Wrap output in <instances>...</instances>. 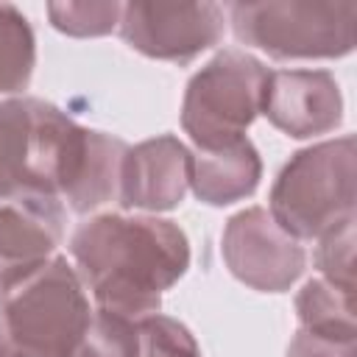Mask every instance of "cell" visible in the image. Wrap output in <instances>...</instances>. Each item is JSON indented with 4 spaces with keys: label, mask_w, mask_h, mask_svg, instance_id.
Wrapping results in <instances>:
<instances>
[{
    "label": "cell",
    "mask_w": 357,
    "mask_h": 357,
    "mask_svg": "<svg viewBox=\"0 0 357 357\" xmlns=\"http://www.w3.org/2000/svg\"><path fill=\"white\" fill-rule=\"evenodd\" d=\"M259 112L287 137L304 139L340 126L343 95L326 70H273L265 78Z\"/></svg>",
    "instance_id": "30bf717a"
},
{
    "label": "cell",
    "mask_w": 357,
    "mask_h": 357,
    "mask_svg": "<svg viewBox=\"0 0 357 357\" xmlns=\"http://www.w3.org/2000/svg\"><path fill=\"white\" fill-rule=\"evenodd\" d=\"M137 354H139L137 321L98 310L92 312L89 329L75 357H137Z\"/></svg>",
    "instance_id": "9a60e30c"
},
{
    "label": "cell",
    "mask_w": 357,
    "mask_h": 357,
    "mask_svg": "<svg viewBox=\"0 0 357 357\" xmlns=\"http://www.w3.org/2000/svg\"><path fill=\"white\" fill-rule=\"evenodd\" d=\"M126 151L123 139L78 126L47 100H0V201L33 192L92 212L117 195Z\"/></svg>",
    "instance_id": "6da1fadb"
},
{
    "label": "cell",
    "mask_w": 357,
    "mask_h": 357,
    "mask_svg": "<svg viewBox=\"0 0 357 357\" xmlns=\"http://www.w3.org/2000/svg\"><path fill=\"white\" fill-rule=\"evenodd\" d=\"M220 251L231 276L262 293L287 290L307 262L301 243L262 206L243 209L226 223Z\"/></svg>",
    "instance_id": "ba28073f"
},
{
    "label": "cell",
    "mask_w": 357,
    "mask_h": 357,
    "mask_svg": "<svg viewBox=\"0 0 357 357\" xmlns=\"http://www.w3.org/2000/svg\"><path fill=\"white\" fill-rule=\"evenodd\" d=\"M234 36L273 59H340L354 50L357 3H234Z\"/></svg>",
    "instance_id": "5b68a950"
},
{
    "label": "cell",
    "mask_w": 357,
    "mask_h": 357,
    "mask_svg": "<svg viewBox=\"0 0 357 357\" xmlns=\"http://www.w3.org/2000/svg\"><path fill=\"white\" fill-rule=\"evenodd\" d=\"M268 70L245 50H220L187 84L181 128L201 151H218L245 137L262 109Z\"/></svg>",
    "instance_id": "8992f818"
},
{
    "label": "cell",
    "mask_w": 357,
    "mask_h": 357,
    "mask_svg": "<svg viewBox=\"0 0 357 357\" xmlns=\"http://www.w3.org/2000/svg\"><path fill=\"white\" fill-rule=\"evenodd\" d=\"M315 265L329 284L354 293V218L318 237Z\"/></svg>",
    "instance_id": "ac0fdd59"
},
{
    "label": "cell",
    "mask_w": 357,
    "mask_h": 357,
    "mask_svg": "<svg viewBox=\"0 0 357 357\" xmlns=\"http://www.w3.org/2000/svg\"><path fill=\"white\" fill-rule=\"evenodd\" d=\"M354 137L310 145L290 156L271 187V218L296 240H318L354 218Z\"/></svg>",
    "instance_id": "277c9868"
},
{
    "label": "cell",
    "mask_w": 357,
    "mask_h": 357,
    "mask_svg": "<svg viewBox=\"0 0 357 357\" xmlns=\"http://www.w3.org/2000/svg\"><path fill=\"white\" fill-rule=\"evenodd\" d=\"M351 296L354 293H346V290L329 284L326 279H310L301 287V293L296 296V312L301 321L298 329L354 343L357 329H354Z\"/></svg>",
    "instance_id": "4fadbf2b"
},
{
    "label": "cell",
    "mask_w": 357,
    "mask_h": 357,
    "mask_svg": "<svg viewBox=\"0 0 357 357\" xmlns=\"http://www.w3.org/2000/svg\"><path fill=\"white\" fill-rule=\"evenodd\" d=\"M120 3L81 0V3H47V14L56 31L67 36H103L120 25Z\"/></svg>",
    "instance_id": "2e32d148"
},
{
    "label": "cell",
    "mask_w": 357,
    "mask_h": 357,
    "mask_svg": "<svg viewBox=\"0 0 357 357\" xmlns=\"http://www.w3.org/2000/svg\"><path fill=\"white\" fill-rule=\"evenodd\" d=\"M36 64V42L25 14L0 3V95L22 92Z\"/></svg>",
    "instance_id": "5bb4252c"
},
{
    "label": "cell",
    "mask_w": 357,
    "mask_h": 357,
    "mask_svg": "<svg viewBox=\"0 0 357 357\" xmlns=\"http://www.w3.org/2000/svg\"><path fill=\"white\" fill-rule=\"evenodd\" d=\"M262 176V162L248 137L218 148L201 151L192 156V192L209 206H226L240 198H248Z\"/></svg>",
    "instance_id": "7c38bea8"
},
{
    "label": "cell",
    "mask_w": 357,
    "mask_h": 357,
    "mask_svg": "<svg viewBox=\"0 0 357 357\" xmlns=\"http://www.w3.org/2000/svg\"><path fill=\"white\" fill-rule=\"evenodd\" d=\"M92 310L78 271L53 257L0 296V357H75Z\"/></svg>",
    "instance_id": "3957f363"
},
{
    "label": "cell",
    "mask_w": 357,
    "mask_h": 357,
    "mask_svg": "<svg viewBox=\"0 0 357 357\" xmlns=\"http://www.w3.org/2000/svg\"><path fill=\"white\" fill-rule=\"evenodd\" d=\"M139 354L137 357H201V349L190 329L170 315H142L137 318Z\"/></svg>",
    "instance_id": "e0dca14e"
},
{
    "label": "cell",
    "mask_w": 357,
    "mask_h": 357,
    "mask_svg": "<svg viewBox=\"0 0 357 357\" xmlns=\"http://www.w3.org/2000/svg\"><path fill=\"white\" fill-rule=\"evenodd\" d=\"M190 176L192 153L173 134H165L126 151L117 195L126 209L165 212L184 201Z\"/></svg>",
    "instance_id": "8fae6325"
},
{
    "label": "cell",
    "mask_w": 357,
    "mask_h": 357,
    "mask_svg": "<svg viewBox=\"0 0 357 357\" xmlns=\"http://www.w3.org/2000/svg\"><path fill=\"white\" fill-rule=\"evenodd\" d=\"M223 28L226 11L218 3H126L120 11V33L128 47L178 64L209 50Z\"/></svg>",
    "instance_id": "52a82bcc"
},
{
    "label": "cell",
    "mask_w": 357,
    "mask_h": 357,
    "mask_svg": "<svg viewBox=\"0 0 357 357\" xmlns=\"http://www.w3.org/2000/svg\"><path fill=\"white\" fill-rule=\"evenodd\" d=\"M75 271L98 310L126 318L159 312L162 293L190 268V243L173 220L98 215L70 237Z\"/></svg>",
    "instance_id": "7a4b0ae2"
},
{
    "label": "cell",
    "mask_w": 357,
    "mask_h": 357,
    "mask_svg": "<svg viewBox=\"0 0 357 357\" xmlns=\"http://www.w3.org/2000/svg\"><path fill=\"white\" fill-rule=\"evenodd\" d=\"M64 220V204L53 195L25 192L0 201V296L53 259Z\"/></svg>",
    "instance_id": "9c48e42d"
},
{
    "label": "cell",
    "mask_w": 357,
    "mask_h": 357,
    "mask_svg": "<svg viewBox=\"0 0 357 357\" xmlns=\"http://www.w3.org/2000/svg\"><path fill=\"white\" fill-rule=\"evenodd\" d=\"M287 357H354V343L298 329L287 346Z\"/></svg>",
    "instance_id": "d6986e66"
}]
</instances>
